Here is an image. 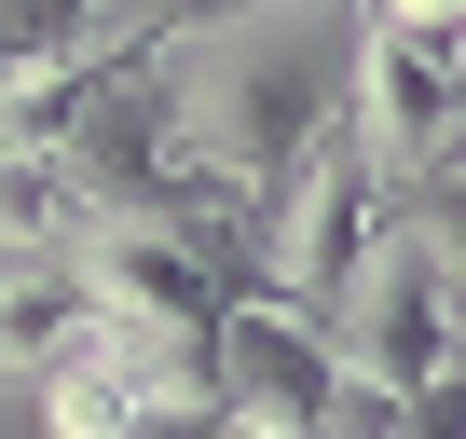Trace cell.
Instances as JSON below:
<instances>
[{"label": "cell", "instance_id": "6da1fadb", "mask_svg": "<svg viewBox=\"0 0 466 439\" xmlns=\"http://www.w3.org/2000/svg\"><path fill=\"white\" fill-rule=\"evenodd\" d=\"M357 42H370V0H206L192 28L151 42L178 165L219 179V192H261L302 138L343 124Z\"/></svg>", "mask_w": 466, "mask_h": 439}, {"label": "cell", "instance_id": "277c9868", "mask_svg": "<svg viewBox=\"0 0 466 439\" xmlns=\"http://www.w3.org/2000/svg\"><path fill=\"white\" fill-rule=\"evenodd\" d=\"M329 357L357 371V384H439L452 371V316H439V275H425V248H411V220H384V234L357 248V275L329 289Z\"/></svg>", "mask_w": 466, "mask_h": 439}, {"label": "cell", "instance_id": "5b68a950", "mask_svg": "<svg viewBox=\"0 0 466 439\" xmlns=\"http://www.w3.org/2000/svg\"><path fill=\"white\" fill-rule=\"evenodd\" d=\"M124 439H233V425H219V398H137Z\"/></svg>", "mask_w": 466, "mask_h": 439}, {"label": "cell", "instance_id": "8992f818", "mask_svg": "<svg viewBox=\"0 0 466 439\" xmlns=\"http://www.w3.org/2000/svg\"><path fill=\"white\" fill-rule=\"evenodd\" d=\"M384 28H466V0H370Z\"/></svg>", "mask_w": 466, "mask_h": 439}, {"label": "cell", "instance_id": "3957f363", "mask_svg": "<svg viewBox=\"0 0 466 439\" xmlns=\"http://www.w3.org/2000/svg\"><path fill=\"white\" fill-rule=\"evenodd\" d=\"M206 384H219V425L233 439H329V398H343V357L302 302H261L233 289V316L206 330Z\"/></svg>", "mask_w": 466, "mask_h": 439}, {"label": "cell", "instance_id": "7a4b0ae2", "mask_svg": "<svg viewBox=\"0 0 466 439\" xmlns=\"http://www.w3.org/2000/svg\"><path fill=\"white\" fill-rule=\"evenodd\" d=\"M343 124H357V151H370L384 192H425L439 165H466V28H384L370 15Z\"/></svg>", "mask_w": 466, "mask_h": 439}]
</instances>
